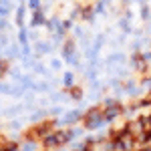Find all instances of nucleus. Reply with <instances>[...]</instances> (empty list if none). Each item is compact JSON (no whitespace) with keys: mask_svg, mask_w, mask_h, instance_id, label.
<instances>
[{"mask_svg":"<svg viewBox=\"0 0 151 151\" xmlns=\"http://www.w3.org/2000/svg\"><path fill=\"white\" fill-rule=\"evenodd\" d=\"M129 2H133V0H121V4H125V6H127Z\"/></svg>","mask_w":151,"mask_h":151,"instance_id":"nucleus-24","label":"nucleus"},{"mask_svg":"<svg viewBox=\"0 0 151 151\" xmlns=\"http://www.w3.org/2000/svg\"><path fill=\"white\" fill-rule=\"evenodd\" d=\"M63 83H65V87H73V85H75V75H73V73H67V75H65V79H63Z\"/></svg>","mask_w":151,"mask_h":151,"instance_id":"nucleus-17","label":"nucleus"},{"mask_svg":"<svg viewBox=\"0 0 151 151\" xmlns=\"http://www.w3.org/2000/svg\"><path fill=\"white\" fill-rule=\"evenodd\" d=\"M139 87H141V89H145V91H149V89H151V75H143V77H141Z\"/></svg>","mask_w":151,"mask_h":151,"instance_id":"nucleus-16","label":"nucleus"},{"mask_svg":"<svg viewBox=\"0 0 151 151\" xmlns=\"http://www.w3.org/2000/svg\"><path fill=\"white\" fill-rule=\"evenodd\" d=\"M45 14H42V8H36L35 10V16H32V26H40V24H45Z\"/></svg>","mask_w":151,"mask_h":151,"instance_id":"nucleus-7","label":"nucleus"},{"mask_svg":"<svg viewBox=\"0 0 151 151\" xmlns=\"http://www.w3.org/2000/svg\"><path fill=\"white\" fill-rule=\"evenodd\" d=\"M115 103H119V101H115V99H109V97H107V99L103 101V107H111V105H115Z\"/></svg>","mask_w":151,"mask_h":151,"instance_id":"nucleus-21","label":"nucleus"},{"mask_svg":"<svg viewBox=\"0 0 151 151\" xmlns=\"http://www.w3.org/2000/svg\"><path fill=\"white\" fill-rule=\"evenodd\" d=\"M50 45H48V42H38V52H48V50H50Z\"/></svg>","mask_w":151,"mask_h":151,"instance_id":"nucleus-19","label":"nucleus"},{"mask_svg":"<svg viewBox=\"0 0 151 151\" xmlns=\"http://www.w3.org/2000/svg\"><path fill=\"white\" fill-rule=\"evenodd\" d=\"M137 145H139V141L133 135H123L115 141V151H135Z\"/></svg>","mask_w":151,"mask_h":151,"instance_id":"nucleus-3","label":"nucleus"},{"mask_svg":"<svg viewBox=\"0 0 151 151\" xmlns=\"http://www.w3.org/2000/svg\"><path fill=\"white\" fill-rule=\"evenodd\" d=\"M22 20H24V6H20L18 12H16V24H18V26H22Z\"/></svg>","mask_w":151,"mask_h":151,"instance_id":"nucleus-18","label":"nucleus"},{"mask_svg":"<svg viewBox=\"0 0 151 151\" xmlns=\"http://www.w3.org/2000/svg\"><path fill=\"white\" fill-rule=\"evenodd\" d=\"M131 67L137 70V73H141V75H147V70H149V63H147V60H143L141 50H139V52H135V55L131 57Z\"/></svg>","mask_w":151,"mask_h":151,"instance_id":"nucleus-4","label":"nucleus"},{"mask_svg":"<svg viewBox=\"0 0 151 151\" xmlns=\"http://www.w3.org/2000/svg\"><path fill=\"white\" fill-rule=\"evenodd\" d=\"M83 123H85V129L89 131H97L105 125V119H103V113H101V107H93L89 109L85 115H83Z\"/></svg>","mask_w":151,"mask_h":151,"instance_id":"nucleus-1","label":"nucleus"},{"mask_svg":"<svg viewBox=\"0 0 151 151\" xmlns=\"http://www.w3.org/2000/svg\"><path fill=\"white\" fill-rule=\"evenodd\" d=\"M139 16L143 18V20H145V22H147V20H151V8L147 6V4H143V6H141V10H139Z\"/></svg>","mask_w":151,"mask_h":151,"instance_id":"nucleus-14","label":"nucleus"},{"mask_svg":"<svg viewBox=\"0 0 151 151\" xmlns=\"http://www.w3.org/2000/svg\"><path fill=\"white\" fill-rule=\"evenodd\" d=\"M52 131V123H40V125H36L32 129V133H30V137H35V139H42L45 135H48Z\"/></svg>","mask_w":151,"mask_h":151,"instance_id":"nucleus-5","label":"nucleus"},{"mask_svg":"<svg viewBox=\"0 0 151 151\" xmlns=\"http://www.w3.org/2000/svg\"><path fill=\"white\" fill-rule=\"evenodd\" d=\"M52 69H60V60H55L52 63Z\"/></svg>","mask_w":151,"mask_h":151,"instance_id":"nucleus-22","label":"nucleus"},{"mask_svg":"<svg viewBox=\"0 0 151 151\" xmlns=\"http://www.w3.org/2000/svg\"><path fill=\"white\" fill-rule=\"evenodd\" d=\"M101 113H103L105 123H113L115 119H119V117L123 115V105L115 103V105H111V107H101Z\"/></svg>","mask_w":151,"mask_h":151,"instance_id":"nucleus-2","label":"nucleus"},{"mask_svg":"<svg viewBox=\"0 0 151 151\" xmlns=\"http://www.w3.org/2000/svg\"><path fill=\"white\" fill-rule=\"evenodd\" d=\"M20 151H38V141L36 139H28L26 143H22Z\"/></svg>","mask_w":151,"mask_h":151,"instance_id":"nucleus-11","label":"nucleus"},{"mask_svg":"<svg viewBox=\"0 0 151 151\" xmlns=\"http://www.w3.org/2000/svg\"><path fill=\"white\" fill-rule=\"evenodd\" d=\"M149 97H151V89H149Z\"/></svg>","mask_w":151,"mask_h":151,"instance_id":"nucleus-25","label":"nucleus"},{"mask_svg":"<svg viewBox=\"0 0 151 151\" xmlns=\"http://www.w3.org/2000/svg\"><path fill=\"white\" fill-rule=\"evenodd\" d=\"M75 52V40H67L65 45H63V57L67 58V57H70Z\"/></svg>","mask_w":151,"mask_h":151,"instance_id":"nucleus-10","label":"nucleus"},{"mask_svg":"<svg viewBox=\"0 0 151 151\" xmlns=\"http://www.w3.org/2000/svg\"><path fill=\"white\" fill-rule=\"evenodd\" d=\"M81 18H83V20H93V18H95L93 4H85V6L81 8Z\"/></svg>","mask_w":151,"mask_h":151,"instance_id":"nucleus-6","label":"nucleus"},{"mask_svg":"<svg viewBox=\"0 0 151 151\" xmlns=\"http://www.w3.org/2000/svg\"><path fill=\"white\" fill-rule=\"evenodd\" d=\"M125 57H123V52H115V55H109L107 57V65L111 67V65H119V63H123Z\"/></svg>","mask_w":151,"mask_h":151,"instance_id":"nucleus-8","label":"nucleus"},{"mask_svg":"<svg viewBox=\"0 0 151 151\" xmlns=\"http://www.w3.org/2000/svg\"><path fill=\"white\" fill-rule=\"evenodd\" d=\"M107 6H109V0H99V2L95 4L93 8H95V12H97V14H105Z\"/></svg>","mask_w":151,"mask_h":151,"instance_id":"nucleus-12","label":"nucleus"},{"mask_svg":"<svg viewBox=\"0 0 151 151\" xmlns=\"http://www.w3.org/2000/svg\"><path fill=\"white\" fill-rule=\"evenodd\" d=\"M4 24H6V22H4V18H2V16H0V30H2V28H4Z\"/></svg>","mask_w":151,"mask_h":151,"instance_id":"nucleus-23","label":"nucleus"},{"mask_svg":"<svg viewBox=\"0 0 151 151\" xmlns=\"http://www.w3.org/2000/svg\"><path fill=\"white\" fill-rule=\"evenodd\" d=\"M79 119H83V113H79V111H70V113H67V117H65L67 123H75V121H79Z\"/></svg>","mask_w":151,"mask_h":151,"instance_id":"nucleus-13","label":"nucleus"},{"mask_svg":"<svg viewBox=\"0 0 151 151\" xmlns=\"http://www.w3.org/2000/svg\"><path fill=\"white\" fill-rule=\"evenodd\" d=\"M70 97H73L75 101H81V99H83V89L73 85V87H70Z\"/></svg>","mask_w":151,"mask_h":151,"instance_id":"nucleus-15","label":"nucleus"},{"mask_svg":"<svg viewBox=\"0 0 151 151\" xmlns=\"http://www.w3.org/2000/svg\"><path fill=\"white\" fill-rule=\"evenodd\" d=\"M28 6H30L32 10H36V8H40V0H28Z\"/></svg>","mask_w":151,"mask_h":151,"instance_id":"nucleus-20","label":"nucleus"},{"mask_svg":"<svg viewBox=\"0 0 151 151\" xmlns=\"http://www.w3.org/2000/svg\"><path fill=\"white\" fill-rule=\"evenodd\" d=\"M119 28H121L125 35H129V32H131V18H127V16L119 18Z\"/></svg>","mask_w":151,"mask_h":151,"instance_id":"nucleus-9","label":"nucleus"}]
</instances>
